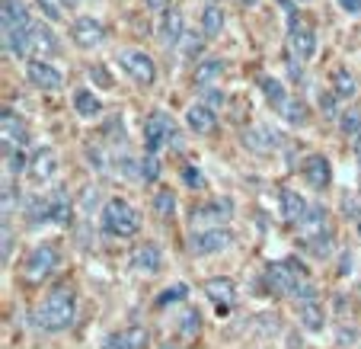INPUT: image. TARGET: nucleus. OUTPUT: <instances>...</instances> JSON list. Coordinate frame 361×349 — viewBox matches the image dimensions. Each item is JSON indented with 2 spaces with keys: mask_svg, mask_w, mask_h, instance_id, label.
Wrapping results in <instances>:
<instances>
[{
  "mask_svg": "<svg viewBox=\"0 0 361 349\" xmlns=\"http://www.w3.org/2000/svg\"><path fill=\"white\" fill-rule=\"evenodd\" d=\"M58 170V154L51 151V148H45V151H39L32 158V164H29V177L35 179V183H45L51 173Z\"/></svg>",
  "mask_w": 361,
  "mask_h": 349,
  "instance_id": "23",
  "label": "nucleus"
},
{
  "mask_svg": "<svg viewBox=\"0 0 361 349\" xmlns=\"http://www.w3.org/2000/svg\"><path fill=\"white\" fill-rule=\"evenodd\" d=\"M4 160H7V177H13V173H20L23 167H26L23 151H4Z\"/></svg>",
  "mask_w": 361,
  "mask_h": 349,
  "instance_id": "38",
  "label": "nucleus"
},
{
  "mask_svg": "<svg viewBox=\"0 0 361 349\" xmlns=\"http://www.w3.org/2000/svg\"><path fill=\"white\" fill-rule=\"evenodd\" d=\"M170 4H173V0H144V7L154 10V13H166V10H173Z\"/></svg>",
  "mask_w": 361,
  "mask_h": 349,
  "instance_id": "46",
  "label": "nucleus"
},
{
  "mask_svg": "<svg viewBox=\"0 0 361 349\" xmlns=\"http://www.w3.org/2000/svg\"><path fill=\"white\" fill-rule=\"evenodd\" d=\"M26 77L39 90H61V83H64L61 71H58L55 64H48L45 58H32V61L26 64Z\"/></svg>",
  "mask_w": 361,
  "mask_h": 349,
  "instance_id": "13",
  "label": "nucleus"
},
{
  "mask_svg": "<svg viewBox=\"0 0 361 349\" xmlns=\"http://www.w3.org/2000/svg\"><path fill=\"white\" fill-rule=\"evenodd\" d=\"M71 39L80 48H96L106 39V26H102L99 20H93V16H77V20L71 23Z\"/></svg>",
  "mask_w": 361,
  "mask_h": 349,
  "instance_id": "11",
  "label": "nucleus"
},
{
  "mask_svg": "<svg viewBox=\"0 0 361 349\" xmlns=\"http://www.w3.org/2000/svg\"><path fill=\"white\" fill-rule=\"evenodd\" d=\"M102 349H131V343H128V336H125V330H122V333H112L109 340L102 343Z\"/></svg>",
  "mask_w": 361,
  "mask_h": 349,
  "instance_id": "43",
  "label": "nucleus"
},
{
  "mask_svg": "<svg viewBox=\"0 0 361 349\" xmlns=\"http://www.w3.org/2000/svg\"><path fill=\"white\" fill-rule=\"evenodd\" d=\"M233 244V231L231 227H208V231H195L189 240V254L195 256H208L218 254V250H227Z\"/></svg>",
  "mask_w": 361,
  "mask_h": 349,
  "instance_id": "8",
  "label": "nucleus"
},
{
  "mask_svg": "<svg viewBox=\"0 0 361 349\" xmlns=\"http://www.w3.org/2000/svg\"><path fill=\"white\" fill-rule=\"evenodd\" d=\"M298 321L304 324L307 330H323V324H326V314H323V304L317 302V298H310V302H300L298 308Z\"/></svg>",
  "mask_w": 361,
  "mask_h": 349,
  "instance_id": "25",
  "label": "nucleus"
},
{
  "mask_svg": "<svg viewBox=\"0 0 361 349\" xmlns=\"http://www.w3.org/2000/svg\"><path fill=\"white\" fill-rule=\"evenodd\" d=\"M0 10H4V32H16V29H32L35 26L23 0H4Z\"/></svg>",
  "mask_w": 361,
  "mask_h": 349,
  "instance_id": "19",
  "label": "nucleus"
},
{
  "mask_svg": "<svg viewBox=\"0 0 361 349\" xmlns=\"http://www.w3.org/2000/svg\"><path fill=\"white\" fill-rule=\"evenodd\" d=\"M355 77L348 74V68H336L333 71V93L339 96V100H352L355 96Z\"/></svg>",
  "mask_w": 361,
  "mask_h": 349,
  "instance_id": "31",
  "label": "nucleus"
},
{
  "mask_svg": "<svg viewBox=\"0 0 361 349\" xmlns=\"http://www.w3.org/2000/svg\"><path fill=\"white\" fill-rule=\"evenodd\" d=\"M300 173H304V179L314 189H326L329 183H333V167H329V160L323 158V154H310V158L304 160V167H300Z\"/></svg>",
  "mask_w": 361,
  "mask_h": 349,
  "instance_id": "16",
  "label": "nucleus"
},
{
  "mask_svg": "<svg viewBox=\"0 0 361 349\" xmlns=\"http://www.w3.org/2000/svg\"><path fill=\"white\" fill-rule=\"evenodd\" d=\"M183 13L179 10H166L164 20H160V29H157V39L164 42L166 48H176L183 42Z\"/></svg>",
  "mask_w": 361,
  "mask_h": 349,
  "instance_id": "20",
  "label": "nucleus"
},
{
  "mask_svg": "<svg viewBox=\"0 0 361 349\" xmlns=\"http://www.w3.org/2000/svg\"><path fill=\"white\" fill-rule=\"evenodd\" d=\"M307 250V254H314V256H329V250H333V231L320 234V237H310L300 244Z\"/></svg>",
  "mask_w": 361,
  "mask_h": 349,
  "instance_id": "33",
  "label": "nucleus"
},
{
  "mask_svg": "<svg viewBox=\"0 0 361 349\" xmlns=\"http://www.w3.org/2000/svg\"><path fill=\"white\" fill-rule=\"evenodd\" d=\"M58 263H61V250H58V244L42 240V244H35L26 254V260H23V279L32 282V285H39V282H45L48 276L55 273Z\"/></svg>",
  "mask_w": 361,
  "mask_h": 349,
  "instance_id": "4",
  "label": "nucleus"
},
{
  "mask_svg": "<svg viewBox=\"0 0 361 349\" xmlns=\"http://www.w3.org/2000/svg\"><path fill=\"white\" fill-rule=\"evenodd\" d=\"M125 336H128L131 349H147V330L144 327H128L125 330Z\"/></svg>",
  "mask_w": 361,
  "mask_h": 349,
  "instance_id": "39",
  "label": "nucleus"
},
{
  "mask_svg": "<svg viewBox=\"0 0 361 349\" xmlns=\"http://www.w3.org/2000/svg\"><path fill=\"white\" fill-rule=\"evenodd\" d=\"M221 77H224V61H221V58H204V61L195 68V87L212 90L221 83Z\"/></svg>",
  "mask_w": 361,
  "mask_h": 349,
  "instance_id": "22",
  "label": "nucleus"
},
{
  "mask_svg": "<svg viewBox=\"0 0 361 349\" xmlns=\"http://www.w3.org/2000/svg\"><path fill=\"white\" fill-rule=\"evenodd\" d=\"M74 110L80 112V116L93 119V116H99L102 112V103H99V96H96L93 90H77L74 93Z\"/></svg>",
  "mask_w": 361,
  "mask_h": 349,
  "instance_id": "29",
  "label": "nucleus"
},
{
  "mask_svg": "<svg viewBox=\"0 0 361 349\" xmlns=\"http://www.w3.org/2000/svg\"><path fill=\"white\" fill-rule=\"evenodd\" d=\"M339 129L342 135H361V112L358 110L339 112Z\"/></svg>",
  "mask_w": 361,
  "mask_h": 349,
  "instance_id": "34",
  "label": "nucleus"
},
{
  "mask_svg": "<svg viewBox=\"0 0 361 349\" xmlns=\"http://www.w3.org/2000/svg\"><path fill=\"white\" fill-rule=\"evenodd\" d=\"M160 266H164V254H160L157 244L144 240V244H137L135 250H131V269H135V273L154 276V273H160Z\"/></svg>",
  "mask_w": 361,
  "mask_h": 349,
  "instance_id": "12",
  "label": "nucleus"
},
{
  "mask_svg": "<svg viewBox=\"0 0 361 349\" xmlns=\"http://www.w3.org/2000/svg\"><path fill=\"white\" fill-rule=\"evenodd\" d=\"M275 112H279L285 122H291V125H307V116H310V112H307V106H304V100H298V96H288V100Z\"/></svg>",
  "mask_w": 361,
  "mask_h": 349,
  "instance_id": "27",
  "label": "nucleus"
},
{
  "mask_svg": "<svg viewBox=\"0 0 361 349\" xmlns=\"http://www.w3.org/2000/svg\"><path fill=\"white\" fill-rule=\"evenodd\" d=\"M281 4H288V7H298V4H307V0H281Z\"/></svg>",
  "mask_w": 361,
  "mask_h": 349,
  "instance_id": "48",
  "label": "nucleus"
},
{
  "mask_svg": "<svg viewBox=\"0 0 361 349\" xmlns=\"http://www.w3.org/2000/svg\"><path fill=\"white\" fill-rule=\"evenodd\" d=\"M336 4H339V7L345 10V13H352V16H358V13H361V0H336Z\"/></svg>",
  "mask_w": 361,
  "mask_h": 349,
  "instance_id": "47",
  "label": "nucleus"
},
{
  "mask_svg": "<svg viewBox=\"0 0 361 349\" xmlns=\"http://www.w3.org/2000/svg\"><path fill=\"white\" fill-rule=\"evenodd\" d=\"M259 87H262V96L272 103V110H279L288 96H291L285 87H281V81H275V77H259Z\"/></svg>",
  "mask_w": 361,
  "mask_h": 349,
  "instance_id": "30",
  "label": "nucleus"
},
{
  "mask_svg": "<svg viewBox=\"0 0 361 349\" xmlns=\"http://www.w3.org/2000/svg\"><path fill=\"white\" fill-rule=\"evenodd\" d=\"M231 218V202H204V206L192 208V227L195 231H208V227H224V221Z\"/></svg>",
  "mask_w": 361,
  "mask_h": 349,
  "instance_id": "10",
  "label": "nucleus"
},
{
  "mask_svg": "<svg viewBox=\"0 0 361 349\" xmlns=\"http://www.w3.org/2000/svg\"><path fill=\"white\" fill-rule=\"evenodd\" d=\"M243 148L252 154H275L281 148V135L272 129V125H250L243 131Z\"/></svg>",
  "mask_w": 361,
  "mask_h": 349,
  "instance_id": "9",
  "label": "nucleus"
},
{
  "mask_svg": "<svg viewBox=\"0 0 361 349\" xmlns=\"http://www.w3.org/2000/svg\"><path fill=\"white\" fill-rule=\"evenodd\" d=\"M240 4H246V7H252V4H256V0H240Z\"/></svg>",
  "mask_w": 361,
  "mask_h": 349,
  "instance_id": "50",
  "label": "nucleus"
},
{
  "mask_svg": "<svg viewBox=\"0 0 361 349\" xmlns=\"http://www.w3.org/2000/svg\"><path fill=\"white\" fill-rule=\"evenodd\" d=\"M141 179H144V183H157V179H160V160H157V154H144V160H141Z\"/></svg>",
  "mask_w": 361,
  "mask_h": 349,
  "instance_id": "35",
  "label": "nucleus"
},
{
  "mask_svg": "<svg viewBox=\"0 0 361 349\" xmlns=\"http://www.w3.org/2000/svg\"><path fill=\"white\" fill-rule=\"evenodd\" d=\"M336 100H339V96H336V93H326V96H320V110L326 112L329 119H336Z\"/></svg>",
  "mask_w": 361,
  "mask_h": 349,
  "instance_id": "44",
  "label": "nucleus"
},
{
  "mask_svg": "<svg viewBox=\"0 0 361 349\" xmlns=\"http://www.w3.org/2000/svg\"><path fill=\"white\" fill-rule=\"evenodd\" d=\"M164 349H176V346H170V343H166V346H164Z\"/></svg>",
  "mask_w": 361,
  "mask_h": 349,
  "instance_id": "51",
  "label": "nucleus"
},
{
  "mask_svg": "<svg viewBox=\"0 0 361 349\" xmlns=\"http://www.w3.org/2000/svg\"><path fill=\"white\" fill-rule=\"evenodd\" d=\"M288 52H291V58L298 64L310 61L317 52V32L314 26L304 20V16L291 13V20H288Z\"/></svg>",
  "mask_w": 361,
  "mask_h": 349,
  "instance_id": "6",
  "label": "nucleus"
},
{
  "mask_svg": "<svg viewBox=\"0 0 361 349\" xmlns=\"http://www.w3.org/2000/svg\"><path fill=\"white\" fill-rule=\"evenodd\" d=\"M10 250H13V231L10 221H4V263H10Z\"/></svg>",
  "mask_w": 361,
  "mask_h": 349,
  "instance_id": "45",
  "label": "nucleus"
},
{
  "mask_svg": "<svg viewBox=\"0 0 361 349\" xmlns=\"http://www.w3.org/2000/svg\"><path fill=\"white\" fill-rule=\"evenodd\" d=\"M118 64H122V71L137 87H150V83L157 81V64H154V58H150L147 52L125 48V52H118Z\"/></svg>",
  "mask_w": 361,
  "mask_h": 349,
  "instance_id": "7",
  "label": "nucleus"
},
{
  "mask_svg": "<svg viewBox=\"0 0 361 349\" xmlns=\"http://www.w3.org/2000/svg\"><path fill=\"white\" fill-rule=\"evenodd\" d=\"M77 317V295L74 288L58 285L45 295V302L35 308V327L45 330V333H61L74 324Z\"/></svg>",
  "mask_w": 361,
  "mask_h": 349,
  "instance_id": "2",
  "label": "nucleus"
},
{
  "mask_svg": "<svg viewBox=\"0 0 361 349\" xmlns=\"http://www.w3.org/2000/svg\"><path fill=\"white\" fill-rule=\"evenodd\" d=\"M48 215H51V221H58V225H68L71 221V199H68L64 186L48 192Z\"/></svg>",
  "mask_w": 361,
  "mask_h": 349,
  "instance_id": "24",
  "label": "nucleus"
},
{
  "mask_svg": "<svg viewBox=\"0 0 361 349\" xmlns=\"http://www.w3.org/2000/svg\"><path fill=\"white\" fill-rule=\"evenodd\" d=\"M202 317H198V311H185L183 314V324H179V330H183V336H195L198 327H202Z\"/></svg>",
  "mask_w": 361,
  "mask_h": 349,
  "instance_id": "37",
  "label": "nucleus"
},
{
  "mask_svg": "<svg viewBox=\"0 0 361 349\" xmlns=\"http://www.w3.org/2000/svg\"><path fill=\"white\" fill-rule=\"evenodd\" d=\"M164 144H173V148H183V135L176 131V122H173L166 112H150L144 119V151L147 154H160Z\"/></svg>",
  "mask_w": 361,
  "mask_h": 349,
  "instance_id": "5",
  "label": "nucleus"
},
{
  "mask_svg": "<svg viewBox=\"0 0 361 349\" xmlns=\"http://www.w3.org/2000/svg\"><path fill=\"white\" fill-rule=\"evenodd\" d=\"M179 45H183V52L189 58H198L202 55V39H198V35H183V42H179Z\"/></svg>",
  "mask_w": 361,
  "mask_h": 349,
  "instance_id": "40",
  "label": "nucleus"
},
{
  "mask_svg": "<svg viewBox=\"0 0 361 349\" xmlns=\"http://www.w3.org/2000/svg\"><path fill=\"white\" fill-rule=\"evenodd\" d=\"M262 282H266V288L272 295H279V298H300V302H310V298H317L314 285H310V279H307L304 263H298V260L269 263Z\"/></svg>",
  "mask_w": 361,
  "mask_h": 349,
  "instance_id": "1",
  "label": "nucleus"
},
{
  "mask_svg": "<svg viewBox=\"0 0 361 349\" xmlns=\"http://www.w3.org/2000/svg\"><path fill=\"white\" fill-rule=\"evenodd\" d=\"M0 129H4V151H20L23 144L29 141L26 125H23V119L16 116L13 110H4V119H0Z\"/></svg>",
  "mask_w": 361,
  "mask_h": 349,
  "instance_id": "15",
  "label": "nucleus"
},
{
  "mask_svg": "<svg viewBox=\"0 0 361 349\" xmlns=\"http://www.w3.org/2000/svg\"><path fill=\"white\" fill-rule=\"evenodd\" d=\"M202 103L204 106H212V110H218V106H224V93L221 90H202Z\"/></svg>",
  "mask_w": 361,
  "mask_h": 349,
  "instance_id": "41",
  "label": "nucleus"
},
{
  "mask_svg": "<svg viewBox=\"0 0 361 349\" xmlns=\"http://www.w3.org/2000/svg\"><path fill=\"white\" fill-rule=\"evenodd\" d=\"M183 179H185V186H195V189H202V186H204V177H202V170H198V167H185Z\"/></svg>",
  "mask_w": 361,
  "mask_h": 349,
  "instance_id": "42",
  "label": "nucleus"
},
{
  "mask_svg": "<svg viewBox=\"0 0 361 349\" xmlns=\"http://www.w3.org/2000/svg\"><path fill=\"white\" fill-rule=\"evenodd\" d=\"M355 154H358V160H361V135H358V141H355Z\"/></svg>",
  "mask_w": 361,
  "mask_h": 349,
  "instance_id": "49",
  "label": "nucleus"
},
{
  "mask_svg": "<svg viewBox=\"0 0 361 349\" xmlns=\"http://www.w3.org/2000/svg\"><path fill=\"white\" fill-rule=\"evenodd\" d=\"M329 215H326V208L323 206H310L307 208V215L300 218V225H298V234H300V244L304 240H310V237H320V234H326L329 231Z\"/></svg>",
  "mask_w": 361,
  "mask_h": 349,
  "instance_id": "18",
  "label": "nucleus"
},
{
  "mask_svg": "<svg viewBox=\"0 0 361 349\" xmlns=\"http://www.w3.org/2000/svg\"><path fill=\"white\" fill-rule=\"evenodd\" d=\"M221 29H224V10L218 4H208L202 13V35L204 39H218Z\"/></svg>",
  "mask_w": 361,
  "mask_h": 349,
  "instance_id": "26",
  "label": "nucleus"
},
{
  "mask_svg": "<svg viewBox=\"0 0 361 349\" xmlns=\"http://www.w3.org/2000/svg\"><path fill=\"white\" fill-rule=\"evenodd\" d=\"M218 110H212V106L204 103H195L185 110V125H189L195 135H212L214 129H218V116H214Z\"/></svg>",
  "mask_w": 361,
  "mask_h": 349,
  "instance_id": "17",
  "label": "nucleus"
},
{
  "mask_svg": "<svg viewBox=\"0 0 361 349\" xmlns=\"http://www.w3.org/2000/svg\"><path fill=\"white\" fill-rule=\"evenodd\" d=\"M202 292L208 295L214 304H218L221 314H224V311H231L233 298H237V285H233V279H227V276H214V279H208L202 285Z\"/></svg>",
  "mask_w": 361,
  "mask_h": 349,
  "instance_id": "14",
  "label": "nucleus"
},
{
  "mask_svg": "<svg viewBox=\"0 0 361 349\" xmlns=\"http://www.w3.org/2000/svg\"><path fill=\"white\" fill-rule=\"evenodd\" d=\"M279 199H281V218H285L288 225H300V218H304L307 208H310L304 202V196H300V192H294V189H281Z\"/></svg>",
  "mask_w": 361,
  "mask_h": 349,
  "instance_id": "21",
  "label": "nucleus"
},
{
  "mask_svg": "<svg viewBox=\"0 0 361 349\" xmlns=\"http://www.w3.org/2000/svg\"><path fill=\"white\" fill-rule=\"evenodd\" d=\"M358 234H361V225H358Z\"/></svg>",
  "mask_w": 361,
  "mask_h": 349,
  "instance_id": "52",
  "label": "nucleus"
},
{
  "mask_svg": "<svg viewBox=\"0 0 361 349\" xmlns=\"http://www.w3.org/2000/svg\"><path fill=\"white\" fill-rule=\"evenodd\" d=\"M185 292H189V288H185V285H173V288H164V292H160V298H157V304H160V308H164V304L183 302V298H185Z\"/></svg>",
  "mask_w": 361,
  "mask_h": 349,
  "instance_id": "36",
  "label": "nucleus"
},
{
  "mask_svg": "<svg viewBox=\"0 0 361 349\" xmlns=\"http://www.w3.org/2000/svg\"><path fill=\"white\" fill-rule=\"evenodd\" d=\"M32 48L35 52H39L42 58H48V55H55L58 48V39H55V32H51V29L48 26H42V23H35V35H32Z\"/></svg>",
  "mask_w": 361,
  "mask_h": 349,
  "instance_id": "28",
  "label": "nucleus"
},
{
  "mask_svg": "<svg viewBox=\"0 0 361 349\" xmlns=\"http://www.w3.org/2000/svg\"><path fill=\"white\" fill-rule=\"evenodd\" d=\"M99 221H102V231L109 234V237H135L141 231V215L125 199H109L102 206Z\"/></svg>",
  "mask_w": 361,
  "mask_h": 349,
  "instance_id": "3",
  "label": "nucleus"
},
{
  "mask_svg": "<svg viewBox=\"0 0 361 349\" xmlns=\"http://www.w3.org/2000/svg\"><path fill=\"white\" fill-rule=\"evenodd\" d=\"M154 212H157L160 218H170V215L176 212V196H173L170 189H157L154 192Z\"/></svg>",
  "mask_w": 361,
  "mask_h": 349,
  "instance_id": "32",
  "label": "nucleus"
}]
</instances>
